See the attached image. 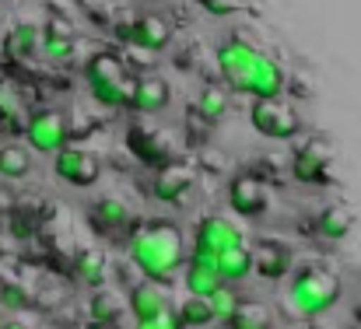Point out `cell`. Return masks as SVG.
<instances>
[{"label":"cell","mask_w":361,"mask_h":329,"mask_svg":"<svg viewBox=\"0 0 361 329\" xmlns=\"http://www.w3.org/2000/svg\"><path fill=\"white\" fill-rule=\"evenodd\" d=\"M126 252L130 263L144 273V280H165L186 263L183 231L169 221H147L137 231H130Z\"/></svg>","instance_id":"6da1fadb"},{"label":"cell","mask_w":361,"mask_h":329,"mask_svg":"<svg viewBox=\"0 0 361 329\" xmlns=\"http://www.w3.org/2000/svg\"><path fill=\"white\" fill-rule=\"evenodd\" d=\"M341 298V277L326 266H302L288 291H284V312L291 319H316L326 309H334Z\"/></svg>","instance_id":"7a4b0ae2"},{"label":"cell","mask_w":361,"mask_h":329,"mask_svg":"<svg viewBox=\"0 0 361 329\" xmlns=\"http://www.w3.org/2000/svg\"><path fill=\"white\" fill-rule=\"evenodd\" d=\"M25 140H28V151L35 154H56L71 140L67 119L56 109H35L25 123Z\"/></svg>","instance_id":"3957f363"},{"label":"cell","mask_w":361,"mask_h":329,"mask_svg":"<svg viewBox=\"0 0 361 329\" xmlns=\"http://www.w3.org/2000/svg\"><path fill=\"white\" fill-rule=\"evenodd\" d=\"M249 123L256 126V133H263V137H270V140H291V137H298V130H302L295 109H288L281 99H259V102L249 109Z\"/></svg>","instance_id":"277c9868"},{"label":"cell","mask_w":361,"mask_h":329,"mask_svg":"<svg viewBox=\"0 0 361 329\" xmlns=\"http://www.w3.org/2000/svg\"><path fill=\"white\" fill-rule=\"evenodd\" d=\"M56 161H53V172L63 179V182H71V186H81V190H88V186H95L99 182V175H102V165L95 161V154H88L85 147H60L56 154H53Z\"/></svg>","instance_id":"5b68a950"},{"label":"cell","mask_w":361,"mask_h":329,"mask_svg":"<svg viewBox=\"0 0 361 329\" xmlns=\"http://www.w3.org/2000/svg\"><path fill=\"white\" fill-rule=\"evenodd\" d=\"M214 60H218L221 77H225L235 92H242V85H245L249 70H252V67H256V60H259V49H252V46H249V42H242V39H225V42L218 46Z\"/></svg>","instance_id":"8992f818"},{"label":"cell","mask_w":361,"mask_h":329,"mask_svg":"<svg viewBox=\"0 0 361 329\" xmlns=\"http://www.w3.org/2000/svg\"><path fill=\"white\" fill-rule=\"evenodd\" d=\"M242 235L239 228L232 224V221L225 218H204L197 224V235H193V252L197 256H211V259H218L225 249H232V245H239Z\"/></svg>","instance_id":"52a82bcc"},{"label":"cell","mask_w":361,"mask_h":329,"mask_svg":"<svg viewBox=\"0 0 361 329\" xmlns=\"http://www.w3.org/2000/svg\"><path fill=\"white\" fill-rule=\"evenodd\" d=\"M267 204H270V193H267V186L256 175L242 172V175H235L228 182V207L239 218H259L267 211Z\"/></svg>","instance_id":"ba28073f"},{"label":"cell","mask_w":361,"mask_h":329,"mask_svg":"<svg viewBox=\"0 0 361 329\" xmlns=\"http://www.w3.org/2000/svg\"><path fill=\"white\" fill-rule=\"evenodd\" d=\"M123 39H126L133 49L161 53V49L172 42V25H169L161 14H144V18H137V21L123 32Z\"/></svg>","instance_id":"9c48e42d"},{"label":"cell","mask_w":361,"mask_h":329,"mask_svg":"<svg viewBox=\"0 0 361 329\" xmlns=\"http://www.w3.org/2000/svg\"><path fill=\"white\" fill-rule=\"evenodd\" d=\"M169 99H172V92H169L165 77H158V74H140L137 81H130V99H126V106L133 112H140V116H154V112H161L169 106Z\"/></svg>","instance_id":"30bf717a"},{"label":"cell","mask_w":361,"mask_h":329,"mask_svg":"<svg viewBox=\"0 0 361 329\" xmlns=\"http://www.w3.org/2000/svg\"><path fill=\"white\" fill-rule=\"evenodd\" d=\"M242 92H245L249 99H256V102H259V99H281V92H284V70L277 67V60H270V56L259 53V60H256V67L249 70Z\"/></svg>","instance_id":"8fae6325"},{"label":"cell","mask_w":361,"mask_h":329,"mask_svg":"<svg viewBox=\"0 0 361 329\" xmlns=\"http://www.w3.org/2000/svg\"><path fill=\"white\" fill-rule=\"evenodd\" d=\"M190 190H193V175H190V168H183V165H165V168H158V175H154V182H151V197L161 200V204H179Z\"/></svg>","instance_id":"7c38bea8"},{"label":"cell","mask_w":361,"mask_h":329,"mask_svg":"<svg viewBox=\"0 0 361 329\" xmlns=\"http://www.w3.org/2000/svg\"><path fill=\"white\" fill-rule=\"evenodd\" d=\"M291 168H295V179H298V182H309V186H312V182H323V179H326V168H330L326 147H323L319 140L302 144V147L295 151Z\"/></svg>","instance_id":"4fadbf2b"},{"label":"cell","mask_w":361,"mask_h":329,"mask_svg":"<svg viewBox=\"0 0 361 329\" xmlns=\"http://www.w3.org/2000/svg\"><path fill=\"white\" fill-rule=\"evenodd\" d=\"M221 287V277H218V263L211 256H197L190 252L186 259V291L190 298H207L211 291Z\"/></svg>","instance_id":"5bb4252c"},{"label":"cell","mask_w":361,"mask_h":329,"mask_svg":"<svg viewBox=\"0 0 361 329\" xmlns=\"http://www.w3.org/2000/svg\"><path fill=\"white\" fill-rule=\"evenodd\" d=\"M165 309H169V291L158 280H140V284L130 287V312H133L137 323L140 319H154Z\"/></svg>","instance_id":"9a60e30c"},{"label":"cell","mask_w":361,"mask_h":329,"mask_svg":"<svg viewBox=\"0 0 361 329\" xmlns=\"http://www.w3.org/2000/svg\"><path fill=\"white\" fill-rule=\"evenodd\" d=\"M252 273L263 280H281L284 273H291V252L277 242H263L252 252Z\"/></svg>","instance_id":"2e32d148"},{"label":"cell","mask_w":361,"mask_h":329,"mask_svg":"<svg viewBox=\"0 0 361 329\" xmlns=\"http://www.w3.org/2000/svg\"><path fill=\"white\" fill-rule=\"evenodd\" d=\"M88 218H92V228L95 231H102V235H116L123 231L126 224H130V207L116 200V197H102V200H95L92 204V211H88Z\"/></svg>","instance_id":"e0dca14e"},{"label":"cell","mask_w":361,"mask_h":329,"mask_svg":"<svg viewBox=\"0 0 361 329\" xmlns=\"http://www.w3.org/2000/svg\"><path fill=\"white\" fill-rule=\"evenodd\" d=\"M214 263H218L221 284H239V280H245V277L252 273V249H249L245 242H239V245L225 249Z\"/></svg>","instance_id":"ac0fdd59"},{"label":"cell","mask_w":361,"mask_h":329,"mask_svg":"<svg viewBox=\"0 0 361 329\" xmlns=\"http://www.w3.org/2000/svg\"><path fill=\"white\" fill-rule=\"evenodd\" d=\"M85 77H88V88L95 85H120L126 81V67L116 53H95L85 67Z\"/></svg>","instance_id":"d6986e66"},{"label":"cell","mask_w":361,"mask_h":329,"mask_svg":"<svg viewBox=\"0 0 361 329\" xmlns=\"http://www.w3.org/2000/svg\"><path fill=\"white\" fill-rule=\"evenodd\" d=\"M32 175V151L25 144H4L0 147V179L18 182Z\"/></svg>","instance_id":"ffe728a7"},{"label":"cell","mask_w":361,"mask_h":329,"mask_svg":"<svg viewBox=\"0 0 361 329\" xmlns=\"http://www.w3.org/2000/svg\"><path fill=\"white\" fill-rule=\"evenodd\" d=\"M39 53L53 63H63L67 56H74V39L63 25H49L42 28V39H39Z\"/></svg>","instance_id":"44dd1931"},{"label":"cell","mask_w":361,"mask_h":329,"mask_svg":"<svg viewBox=\"0 0 361 329\" xmlns=\"http://www.w3.org/2000/svg\"><path fill=\"white\" fill-rule=\"evenodd\" d=\"M316 228H319V235H323V238H330V242H341V238H348V231L355 228V214H351L348 207L334 204V207L319 211Z\"/></svg>","instance_id":"7402d4cb"},{"label":"cell","mask_w":361,"mask_h":329,"mask_svg":"<svg viewBox=\"0 0 361 329\" xmlns=\"http://www.w3.org/2000/svg\"><path fill=\"white\" fill-rule=\"evenodd\" d=\"M225 326L228 329H274V319H270V312H267V305H259V302H242L235 305V312L225 319Z\"/></svg>","instance_id":"603a6c76"},{"label":"cell","mask_w":361,"mask_h":329,"mask_svg":"<svg viewBox=\"0 0 361 329\" xmlns=\"http://www.w3.org/2000/svg\"><path fill=\"white\" fill-rule=\"evenodd\" d=\"M74 273L85 287H102L106 280V256L102 249H81L78 259H74Z\"/></svg>","instance_id":"cb8c5ba5"},{"label":"cell","mask_w":361,"mask_h":329,"mask_svg":"<svg viewBox=\"0 0 361 329\" xmlns=\"http://www.w3.org/2000/svg\"><path fill=\"white\" fill-rule=\"evenodd\" d=\"M39 39H42V28L35 21H18L11 32H7V53L11 56H28V53H39Z\"/></svg>","instance_id":"d4e9b609"},{"label":"cell","mask_w":361,"mask_h":329,"mask_svg":"<svg viewBox=\"0 0 361 329\" xmlns=\"http://www.w3.org/2000/svg\"><path fill=\"white\" fill-rule=\"evenodd\" d=\"M21 112H25L21 88H18L11 77H0V126H14V123H21Z\"/></svg>","instance_id":"484cf974"},{"label":"cell","mask_w":361,"mask_h":329,"mask_svg":"<svg viewBox=\"0 0 361 329\" xmlns=\"http://www.w3.org/2000/svg\"><path fill=\"white\" fill-rule=\"evenodd\" d=\"M176 323H179V329H204L214 323V316H211L204 298H190L176 309Z\"/></svg>","instance_id":"4316f807"},{"label":"cell","mask_w":361,"mask_h":329,"mask_svg":"<svg viewBox=\"0 0 361 329\" xmlns=\"http://www.w3.org/2000/svg\"><path fill=\"white\" fill-rule=\"evenodd\" d=\"M197 112H200L207 123H218V119L228 112V95H225V88L207 85V88L197 95Z\"/></svg>","instance_id":"83f0119b"},{"label":"cell","mask_w":361,"mask_h":329,"mask_svg":"<svg viewBox=\"0 0 361 329\" xmlns=\"http://www.w3.org/2000/svg\"><path fill=\"white\" fill-rule=\"evenodd\" d=\"M204 302H207V309H211L214 323H225V319L235 312V305H239V294L232 291V284H221V287H218V291H211Z\"/></svg>","instance_id":"f1b7e54d"},{"label":"cell","mask_w":361,"mask_h":329,"mask_svg":"<svg viewBox=\"0 0 361 329\" xmlns=\"http://www.w3.org/2000/svg\"><path fill=\"white\" fill-rule=\"evenodd\" d=\"M123 312V305L113 298V294H92V302H88V323H116Z\"/></svg>","instance_id":"f546056e"},{"label":"cell","mask_w":361,"mask_h":329,"mask_svg":"<svg viewBox=\"0 0 361 329\" xmlns=\"http://www.w3.org/2000/svg\"><path fill=\"white\" fill-rule=\"evenodd\" d=\"M32 305V294L21 287V284H14V280H4L0 284V309L4 312H21V309H28Z\"/></svg>","instance_id":"4dcf8cb0"},{"label":"cell","mask_w":361,"mask_h":329,"mask_svg":"<svg viewBox=\"0 0 361 329\" xmlns=\"http://www.w3.org/2000/svg\"><path fill=\"white\" fill-rule=\"evenodd\" d=\"M92 95H95V102L120 109V106H126V99H130V81H120V85H95Z\"/></svg>","instance_id":"1f68e13d"},{"label":"cell","mask_w":361,"mask_h":329,"mask_svg":"<svg viewBox=\"0 0 361 329\" xmlns=\"http://www.w3.org/2000/svg\"><path fill=\"white\" fill-rule=\"evenodd\" d=\"M137 329H179V323H176V312L165 309V312H158L154 319H140Z\"/></svg>","instance_id":"d6a6232c"},{"label":"cell","mask_w":361,"mask_h":329,"mask_svg":"<svg viewBox=\"0 0 361 329\" xmlns=\"http://www.w3.org/2000/svg\"><path fill=\"white\" fill-rule=\"evenodd\" d=\"M0 329H32V326H28V323H21V319H4Z\"/></svg>","instance_id":"836d02e7"},{"label":"cell","mask_w":361,"mask_h":329,"mask_svg":"<svg viewBox=\"0 0 361 329\" xmlns=\"http://www.w3.org/2000/svg\"><path fill=\"white\" fill-rule=\"evenodd\" d=\"M7 207H11V197H7V190H4V186H0V214H4V211H7Z\"/></svg>","instance_id":"e575fe53"},{"label":"cell","mask_w":361,"mask_h":329,"mask_svg":"<svg viewBox=\"0 0 361 329\" xmlns=\"http://www.w3.org/2000/svg\"><path fill=\"white\" fill-rule=\"evenodd\" d=\"M85 329H120V326H116V323H88Z\"/></svg>","instance_id":"d590c367"},{"label":"cell","mask_w":361,"mask_h":329,"mask_svg":"<svg viewBox=\"0 0 361 329\" xmlns=\"http://www.w3.org/2000/svg\"><path fill=\"white\" fill-rule=\"evenodd\" d=\"M0 323H4V309H0Z\"/></svg>","instance_id":"8d00e7d4"}]
</instances>
